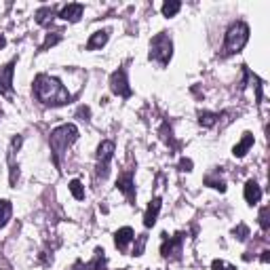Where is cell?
<instances>
[{"mask_svg": "<svg viewBox=\"0 0 270 270\" xmlns=\"http://www.w3.org/2000/svg\"><path fill=\"white\" fill-rule=\"evenodd\" d=\"M249 40V26L243 24V21H236L226 32V40H224V53L226 55H232V53L243 51V47Z\"/></svg>", "mask_w": 270, "mask_h": 270, "instance_id": "obj_3", "label": "cell"}, {"mask_svg": "<svg viewBox=\"0 0 270 270\" xmlns=\"http://www.w3.org/2000/svg\"><path fill=\"white\" fill-rule=\"evenodd\" d=\"M5 45H7V40H5V38H3V36H0V49H3V47H5Z\"/></svg>", "mask_w": 270, "mask_h": 270, "instance_id": "obj_29", "label": "cell"}, {"mask_svg": "<svg viewBox=\"0 0 270 270\" xmlns=\"http://www.w3.org/2000/svg\"><path fill=\"white\" fill-rule=\"evenodd\" d=\"M218 118H220V116L213 114V112H201V114H199V123H201L203 127L209 129V127H213L215 123H218Z\"/></svg>", "mask_w": 270, "mask_h": 270, "instance_id": "obj_18", "label": "cell"}, {"mask_svg": "<svg viewBox=\"0 0 270 270\" xmlns=\"http://www.w3.org/2000/svg\"><path fill=\"white\" fill-rule=\"evenodd\" d=\"M82 11H84L82 5H68V7H63V11L59 13V17L66 19V21H70V24H76V21L82 17Z\"/></svg>", "mask_w": 270, "mask_h": 270, "instance_id": "obj_11", "label": "cell"}, {"mask_svg": "<svg viewBox=\"0 0 270 270\" xmlns=\"http://www.w3.org/2000/svg\"><path fill=\"white\" fill-rule=\"evenodd\" d=\"M173 55V42L167 34H156L150 42V59L158 61L160 66H167Z\"/></svg>", "mask_w": 270, "mask_h": 270, "instance_id": "obj_4", "label": "cell"}, {"mask_svg": "<svg viewBox=\"0 0 270 270\" xmlns=\"http://www.w3.org/2000/svg\"><path fill=\"white\" fill-rule=\"evenodd\" d=\"M262 253H264V255H262V262H268V260H270V255H268L270 251H262Z\"/></svg>", "mask_w": 270, "mask_h": 270, "instance_id": "obj_28", "label": "cell"}, {"mask_svg": "<svg viewBox=\"0 0 270 270\" xmlns=\"http://www.w3.org/2000/svg\"><path fill=\"white\" fill-rule=\"evenodd\" d=\"M179 9H182V3H177V0H171V3H165L160 11H163L165 17H173V15H177Z\"/></svg>", "mask_w": 270, "mask_h": 270, "instance_id": "obj_19", "label": "cell"}, {"mask_svg": "<svg viewBox=\"0 0 270 270\" xmlns=\"http://www.w3.org/2000/svg\"><path fill=\"white\" fill-rule=\"evenodd\" d=\"M53 17H55V9L53 7H45V9H40L36 13V21L40 26H47L49 21H53Z\"/></svg>", "mask_w": 270, "mask_h": 270, "instance_id": "obj_15", "label": "cell"}, {"mask_svg": "<svg viewBox=\"0 0 270 270\" xmlns=\"http://www.w3.org/2000/svg\"><path fill=\"white\" fill-rule=\"evenodd\" d=\"M211 270H234V266L226 264V262H222V260H215V262L211 264Z\"/></svg>", "mask_w": 270, "mask_h": 270, "instance_id": "obj_23", "label": "cell"}, {"mask_svg": "<svg viewBox=\"0 0 270 270\" xmlns=\"http://www.w3.org/2000/svg\"><path fill=\"white\" fill-rule=\"evenodd\" d=\"M61 40V36L59 34H55V36H47V40H45V45H42V51H47L49 47H53V45H57V42Z\"/></svg>", "mask_w": 270, "mask_h": 270, "instance_id": "obj_22", "label": "cell"}, {"mask_svg": "<svg viewBox=\"0 0 270 270\" xmlns=\"http://www.w3.org/2000/svg\"><path fill=\"white\" fill-rule=\"evenodd\" d=\"M11 213H13V207H11L9 201H0V228L3 226H7V222L11 220Z\"/></svg>", "mask_w": 270, "mask_h": 270, "instance_id": "obj_17", "label": "cell"}, {"mask_svg": "<svg viewBox=\"0 0 270 270\" xmlns=\"http://www.w3.org/2000/svg\"><path fill=\"white\" fill-rule=\"evenodd\" d=\"M260 199H262V188L257 186V182L249 179L245 184V201L249 205H255V203H260Z\"/></svg>", "mask_w": 270, "mask_h": 270, "instance_id": "obj_10", "label": "cell"}, {"mask_svg": "<svg viewBox=\"0 0 270 270\" xmlns=\"http://www.w3.org/2000/svg\"><path fill=\"white\" fill-rule=\"evenodd\" d=\"M78 116H84V118H87V116H89V108H80V110H78Z\"/></svg>", "mask_w": 270, "mask_h": 270, "instance_id": "obj_27", "label": "cell"}, {"mask_svg": "<svg viewBox=\"0 0 270 270\" xmlns=\"http://www.w3.org/2000/svg\"><path fill=\"white\" fill-rule=\"evenodd\" d=\"M78 139V129L76 125H61L57 129H53L51 135H49V144H51V150L53 154H55V160L59 163L63 152L76 142Z\"/></svg>", "mask_w": 270, "mask_h": 270, "instance_id": "obj_2", "label": "cell"}, {"mask_svg": "<svg viewBox=\"0 0 270 270\" xmlns=\"http://www.w3.org/2000/svg\"><path fill=\"white\" fill-rule=\"evenodd\" d=\"M70 192H72V197L76 199V201H82L84 199V188H82V184L78 179H72L70 182Z\"/></svg>", "mask_w": 270, "mask_h": 270, "instance_id": "obj_20", "label": "cell"}, {"mask_svg": "<svg viewBox=\"0 0 270 270\" xmlns=\"http://www.w3.org/2000/svg\"><path fill=\"white\" fill-rule=\"evenodd\" d=\"M114 156V142H102L97 148V173L102 175V179L108 177V167Z\"/></svg>", "mask_w": 270, "mask_h": 270, "instance_id": "obj_6", "label": "cell"}, {"mask_svg": "<svg viewBox=\"0 0 270 270\" xmlns=\"http://www.w3.org/2000/svg\"><path fill=\"white\" fill-rule=\"evenodd\" d=\"M116 186H118V190H121L131 203L135 201V186H133V177H131V173H123L121 177H118Z\"/></svg>", "mask_w": 270, "mask_h": 270, "instance_id": "obj_8", "label": "cell"}, {"mask_svg": "<svg viewBox=\"0 0 270 270\" xmlns=\"http://www.w3.org/2000/svg\"><path fill=\"white\" fill-rule=\"evenodd\" d=\"M260 226L264 230H268V207H262L260 211Z\"/></svg>", "mask_w": 270, "mask_h": 270, "instance_id": "obj_24", "label": "cell"}, {"mask_svg": "<svg viewBox=\"0 0 270 270\" xmlns=\"http://www.w3.org/2000/svg\"><path fill=\"white\" fill-rule=\"evenodd\" d=\"M160 205H163V203H160V199H158V197L150 201L148 209H146V213H144V224H146V228H152V226L156 224L158 211H160Z\"/></svg>", "mask_w": 270, "mask_h": 270, "instance_id": "obj_9", "label": "cell"}, {"mask_svg": "<svg viewBox=\"0 0 270 270\" xmlns=\"http://www.w3.org/2000/svg\"><path fill=\"white\" fill-rule=\"evenodd\" d=\"M34 95L40 104L45 106H66L72 102V95L68 93V89L63 84L49 76V74H38L34 80Z\"/></svg>", "mask_w": 270, "mask_h": 270, "instance_id": "obj_1", "label": "cell"}, {"mask_svg": "<svg viewBox=\"0 0 270 270\" xmlns=\"http://www.w3.org/2000/svg\"><path fill=\"white\" fill-rule=\"evenodd\" d=\"M133 236H135V234H133V230L129 228V226H125V228H121V230H118V232L114 234V243H116L118 249L125 251L127 247H129V243L133 241Z\"/></svg>", "mask_w": 270, "mask_h": 270, "instance_id": "obj_12", "label": "cell"}, {"mask_svg": "<svg viewBox=\"0 0 270 270\" xmlns=\"http://www.w3.org/2000/svg\"><path fill=\"white\" fill-rule=\"evenodd\" d=\"M239 234H241V236H239L241 241H245V239H247V234H249V230H247V226H243V224L239 226Z\"/></svg>", "mask_w": 270, "mask_h": 270, "instance_id": "obj_26", "label": "cell"}, {"mask_svg": "<svg viewBox=\"0 0 270 270\" xmlns=\"http://www.w3.org/2000/svg\"><path fill=\"white\" fill-rule=\"evenodd\" d=\"M108 34H110V32L108 30H102V32H95V34L89 38V42H87V49L89 51H95V49H102L106 42H108Z\"/></svg>", "mask_w": 270, "mask_h": 270, "instance_id": "obj_14", "label": "cell"}, {"mask_svg": "<svg viewBox=\"0 0 270 270\" xmlns=\"http://www.w3.org/2000/svg\"><path fill=\"white\" fill-rule=\"evenodd\" d=\"M179 169H182V171H190V169H192V160H188V158H182Z\"/></svg>", "mask_w": 270, "mask_h": 270, "instance_id": "obj_25", "label": "cell"}, {"mask_svg": "<svg viewBox=\"0 0 270 270\" xmlns=\"http://www.w3.org/2000/svg\"><path fill=\"white\" fill-rule=\"evenodd\" d=\"M251 146H253V135H251V133H245V135H243V139H241V142L234 146L232 154H234L236 158H243V156L247 154V150H249Z\"/></svg>", "mask_w": 270, "mask_h": 270, "instance_id": "obj_13", "label": "cell"}, {"mask_svg": "<svg viewBox=\"0 0 270 270\" xmlns=\"http://www.w3.org/2000/svg\"><path fill=\"white\" fill-rule=\"evenodd\" d=\"M13 70H15V61H11L5 70L0 72V95H7L13 91Z\"/></svg>", "mask_w": 270, "mask_h": 270, "instance_id": "obj_7", "label": "cell"}, {"mask_svg": "<svg viewBox=\"0 0 270 270\" xmlns=\"http://www.w3.org/2000/svg\"><path fill=\"white\" fill-rule=\"evenodd\" d=\"M205 184H207V186H211V188H215V190H220V192H224L226 190V184H224V179H213L211 175L205 179Z\"/></svg>", "mask_w": 270, "mask_h": 270, "instance_id": "obj_21", "label": "cell"}, {"mask_svg": "<svg viewBox=\"0 0 270 270\" xmlns=\"http://www.w3.org/2000/svg\"><path fill=\"white\" fill-rule=\"evenodd\" d=\"M160 251H163V255H165V257H169V255H177V253L182 251V239L177 236L175 241L165 243V245H163V249H160Z\"/></svg>", "mask_w": 270, "mask_h": 270, "instance_id": "obj_16", "label": "cell"}, {"mask_svg": "<svg viewBox=\"0 0 270 270\" xmlns=\"http://www.w3.org/2000/svg\"><path fill=\"white\" fill-rule=\"evenodd\" d=\"M110 89L114 95L118 97H131L133 91L131 87H129V80H127V70L125 68H118L116 72H112V76H110Z\"/></svg>", "mask_w": 270, "mask_h": 270, "instance_id": "obj_5", "label": "cell"}]
</instances>
